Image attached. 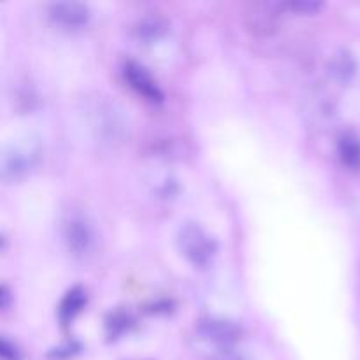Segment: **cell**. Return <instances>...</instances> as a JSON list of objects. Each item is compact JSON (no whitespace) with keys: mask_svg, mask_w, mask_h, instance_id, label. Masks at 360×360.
<instances>
[{"mask_svg":"<svg viewBox=\"0 0 360 360\" xmlns=\"http://www.w3.org/2000/svg\"><path fill=\"white\" fill-rule=\"evenodd\" d=\"M178 245L185 259L195 267H207L217 253V241L197 224L183 225Z\"/></svg>","mask_w":360,"mask_h":360,"instance_id":"6da1fadb","label":"cell"},{"mask_svg":"<svg viewBox=\"0 0 360 360\" xmlns=\"http://www.w3.org/2000/svg\"><path fill=\"white\" fill-rule=\"evenodd\" d=\"M41 155V148L35 141L23 139L13 143L2 157V176L4 179H16L27 176L35 167Z\"/></svg>","mask_w":360,"mask_h":360,"instance_id":"7a4b0ae2","label":"cell"},{"mask_svg":"<svg viewBox=\"0 0 360 360\" xmlns=\"http://www.w3.org/2000/svg\"><path fill=\"white\" fill-rule=\"evenodd\" d=\"M62 234L67 248L76 257H84L94 248V229L84 214L70 211L62 221Z\"/></svg>","mask_w":360,"mask_h":360,"instance_id":"3957f363","label":"cell"},{"mask_svg":"<svg viewBox=\"0 0 360 360\" xmlns=\"http://www.w3.org/2000/svg\"><path fill=\"white\" fill-rule=\"evenodd\" d=\"M123 76H125L130 88L143 98H146L148 102H153V104L155 102H162L164 95H162L160 88L143 65L136 62H127L123 65Z\"/></svg>","mask_w":360,"mask_h":360,"instance_id":"277c9868","label":"cell"},{"mask_svg":"<svg viewBox=\"0 0 360 360\" xmlns=\"http://www.w3.org/2000/svg\"><path fill=\"white\" fill-rule=\"evenodd\" d=\"M199 333L206 338L207 341L220 347H229L236 343L241 336V329L231 320L224 319H207L199 323Z\"/></svg>","mask_w":360,"mask_h":360,"instance_id":"5b68a950","label":"cell"},{"mask_svg":"<svg viewBox=\"0 0 360 360\" xmlns=\"http://www.w3.org/2000/svg\"><path fill=\"white\" fill-rule=\"evenodd\" d=\"M49 16L63 27H81L90 18V11L79 2H56L49 6Z\"/></svg>","mask_w":360,"mask_h":360,"instance_id":"8992f818","label":"cell"},{"mask_svg":"<svg viewBox=\"0 0 360 360\" xmlns=\"http://www.w3.org/2000/svg\"><path fill=\"white\" fill-rule=\"evenodd\" d=\"M84 302H86V294L81 290L79 287H74L70 288L69 292L65 294V297L62 299L60 302V308H58V319L63 326L70 322L77 313L83 309Z\"/></svg>","mask_w":360,"mask_h":360,"instance_id":"52a82bcc","label":"cell"},{"mask_svg":"<svg viewBox=\"0 0 360 360\" xmlns=\"http://www.w3.org/2000/svg\"><path fill=\"white\" fill-rule=\"evenodd\" d=\"M137 39L141 41H155V39L162 37V35L167 32V21L164 18L157 16V14H151V16H144L143 20H139V23L134 28Z\"/></svg>","mask_w":360,"mask_h":360,"instance_id":"ba28073f","label":"cell"},{"mask_svg":"<svg viewBox=\"0 0 360 360\" xmlns=\"http://www.w3.org/2000/svg\"><path fill=\"white\" fill-rule=\"evenodd\" d=\"M338 151L345 165L350 169H360V139L355 134H343L338 143Z\"/></svg>","mask_w":360,"mask_h":360,"instance_id":"9c48e42d","label":"cell"},{"mask_svg":"<svg viewBox=\"0 0 360 360\" xmlns=\"http://www.w3.org/2000/svg\"><path fill=\"white\" fill-rule=\"evenodd\" d=\"M357 63H355L354 55L348 51H340L330 62V74L341 83H348L355 76Z\"/></svg>","mask_w":360,"mask_h":360,"instance_id":"30bf717a","label":"cell"},{"mask_svg":"<svg viewBox=\"0 0 360 360\" xmlns=\"http://www.w3.org/2000/svg\"><path fill=\"white\" fill-rule=\"evenodd\" d=\"M129 322H130V316L127 315V313H122V311L111 313V315H109L108 323H105L109 336L116 338L118 334H122L123 330L129 327Z\"/></svg>","mask_w":360,"mask_h":360,"instance_id":"8fae6325","label":"cell"},{"mask_svg":"<svg viewBox=\"0 0 360 360\" xmlns=\"http://www.w3.org/2000/svg\"><path fill=\"white\" fill-rule=\"evenodd\" d=\"M285 7H288L290 11H297V13H313V11L320 9V4H316V2H290V4H285Z\"/></svg>","mask_w":360,"mask_h":360,"instance_id":"7c38bea8","label":"cell"},{"mask_svg":"<svg viewBox=\"0 0 360 360\" xmlns=\"http://www.w3.org/2000/svg\"><path fill=\"white\" fill-rule=\"evenodd\" d=\"M0 354H2L4 360H18V357H20L16 347L11 345L7 340H2V352H0Z\"/></svg>","mask_w":360,"mask_h":360,"instance_id":"4fadbf2b","label":"cell"},{"mask_svg":"<svg viewBox=\"0 0 360 360\" xmlns=\"http://www.w3.org/2000/svg\"><path fill=\"white\" fill-rule=\"evenodd\" d=\"M76 350H77V345H67L65 348H58V350H55V354H51V357H56V359L69 357V355H72Z\"/></svg>","mask_w":360,"mask_h":360,"instance_id":"5bb4252c","label":"cell"},{"mask_svg":"<svg viewBox=\"0 0 360 360\" xmlns=\"http://www.w3.org/2000/svg\"><path fill=\"white\" fill-rule=\"evenodd\" d=\"M7 301H9V292L7 287H2V308H7Z\"/></svg>","mask_w":360,"mask_h":360,"instance_id":"9a60e30c","label":"cell"}]
</instances>
